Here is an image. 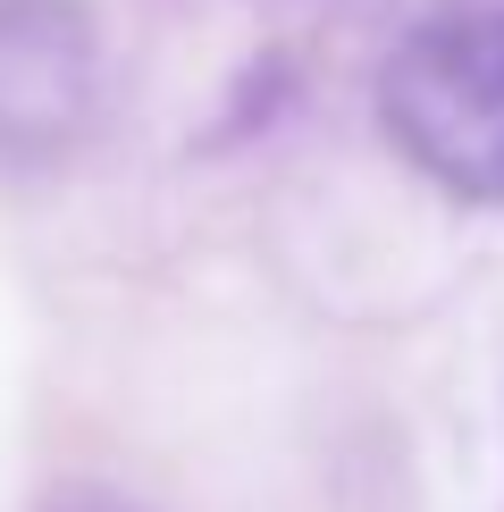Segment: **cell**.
<instances>
[{
	"label": "cell",
	"instance_id": "1",
	"mask_svg": "<svg viewBox=\"0 0 504 512\" xmlns=\"http://www.w3.org/2000/svg\"><path fill=\"white\" fill-rule=\"evenodd\" d=\"M378 135L446 202L504 210V0L437 9L378 68Z\"/></svg>",
	"mask_w": 504,
	"mask_h": 512
},
{
	"label": "cell",
	"instance_id": "2",
	"mask_svg": "<svg viewBox=\"0 0 504 512\" xmlns=\"http://www.w3.org/2000/svg\"><path fill=\"white\" fill-rule=\"evenodd\" d=\"M101 110V34L84 0H0V160H68Z\"/></svg>",
	"mask_w": 504,
	"mask_h": 512
},
{
	"label": "cell",
	"instance_id": "3",
	"mask_svg": "<svg viewBox=\"0 0 504 512\" xmlns=\"http://www.w3.org/2000/svg\"><path fill=\"white\" fill-rule=\"evenodd\" d=\"M51 512H135V504H118V496H101V487H76V496H59Z\"/></svg>",
	"mask_w": 504,
	"mask_h": 512
}]
</instances>
